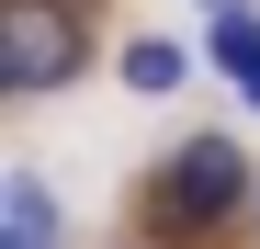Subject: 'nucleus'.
Segmentation results:
<instances>
[{
    "label": "nucleus",
    "instance_id": "obj_4",
    "mask_svg": "<svg viewBox=\"0 0 260 249\" xmlns=\"http://www.w3.org/2000/svg\"><path fill=\"white\" fill-rule=\"evenodd\" d=\"M215 57H226V79L260 102V23L238 12V0H215Z\"/></svg>",
    "mask_w": 260,
    "mask_h": 249
},
{
    "label": "nucleus",
    "instance_id": "obj_2",
    "mask_svg": "<svg viewBox=\"0 0 260 249\" xmlns=\"http://www.w3.org/2000/svg\"><path fill=\"white\" fill-rule=\"evenodd\" d=\"M147 204H158L170 227H226L238 204H249V170H238V147H226V136H181V159L158 170Z\"/></svg>",
    "mask_w": 260,
    "mask_h": 249
},
{
    "label": "nucleus",
    "instance_id": "obj_5",
    "mask_svg": "<svg viewBox=\"0 0 260 249\" xmlns=\"http://www.w3.org/2000/svg\"><path fill=\"white\" fill-rule=\"evenodd\" d=\"M181 68H192V57L170 46V34H136V46H124V91H147V102H158V91H181Z\"/></svg>",
    "mask_w": 260,
    "mask_h": 249
},
{
    "label": "nucleus",
    "instance_id": "obj_3",
    "mask_svg": "<svg viewBox=\"0 0 260 249\" xmlns=\"http://www.w3.org/2000/svg\"><path fill=\"white\" fill-rule=\"evenodd\" d=\"M0 249H57V193L34 181V170L0 181Z\"/></svg>",
    "mask_w": 260,
    "mask_h": 249
},
{
    "label": "nucleus",
    "instance_id": "obj_1",
    "mask_svg": "<svg viewBox=\"0 0 260 249\" xmlns=\"http://www.w3.org/2000/svg\"><path fill=\"white\" fill-rule=\"evenodd\" d=\"M79 68H91V12L79 0H0V91L12 102L57 91Z\"/></svg>",
    "mask_w": 260,
    "mask_h": 249
}]
</instances>
